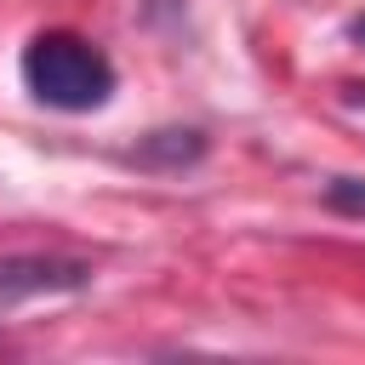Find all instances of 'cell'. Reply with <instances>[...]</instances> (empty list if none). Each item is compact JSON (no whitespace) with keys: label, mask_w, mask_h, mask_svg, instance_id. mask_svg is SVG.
<instances>
[{"label":"cell","mask_w":365,"mask_h":365,"mask_svg":"<svg viewBox=\"0 0 365 365\" xmlns=\"http://www.w3.org/2000/svg\"><path fill=\"white\" fill-rule=\"evenodd\" d=\"M23 86L34 103L57 114H91L114 97V63L103 46H91L74 29H46L23 46Z\"/></svg>","instance_id":"1"},{"label":"cell","mask_w":365,"mask_h":365,"mask_svg":"<svg viewBox=\"0 0 365 365\" xmlns=\"http://www.w3.org/2000/svg\"><path fill=\"white\" fill-rule=\"evenodd\" d=\"M86 279H91V262H74V257H0V308L23 297L80 291Z\"/></svg>","instance_id":"2"},{"label":"cell","mask_w":365,"mask_h":365,"mask_svg":"<svg viewBox=\"0 0 365 365\" xmlns=\"http://www.w3.org/2000/svg\"><path fill=\"white\" fill-rule=\"evenodd\" d=\"M200 131H154V143H143L131 160H143V165H154L160 154H165V165H182V160H200Z\"/></svg>","instance_id":"3"},{"label":"cell","mask_w":365,"mask_h":365,"mask_svg":"<svg viewBox=\"0 0 365 365\" xmlns=\"http://www.w3.org/2000/svg\"><path fill=\"white\" fill-rule=\"evenodd\" d=\"M325 205L342 217H365V177H331L325 182Z\"/></svg>","instance_id":"4"}]
</instances>
